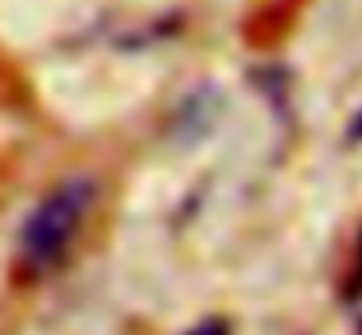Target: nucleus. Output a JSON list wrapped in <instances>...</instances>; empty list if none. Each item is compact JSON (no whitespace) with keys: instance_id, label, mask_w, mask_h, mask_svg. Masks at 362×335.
Masks as SVG:
<instances>
[{"instance_id":"nucleus-1","label":"nucleus","mask_w":362,"mask_h":335,"mask_svg":"<svg viewBox=\"0 0 362 335\" xmlns=\"http://www.w3.org/2000/svg\"><path fill=\"white\" fill-rule=\"evenodd\" d=\"M94 179H63L55 183L40 203L32 207L24 230H20V254L32 269L47 273L71 254L74 238L82 234L86 226V215L94 207Z\"/></svg>"},{"instance_id":"nucleus-2","label":"nucleus","mask_w":362,"mask_h":335,"mask_svg":"<svg viewBox=\"0 0 362 335\" xmlns=\"http://www.w3.org/2000/svg\"><path fill=\"white\" fill-rule=\"evenodd\" d=\"M187 335H230V331H226V324H218V319H206V324H199L195 331H187Z\"/></svg>"}]
</instances>
